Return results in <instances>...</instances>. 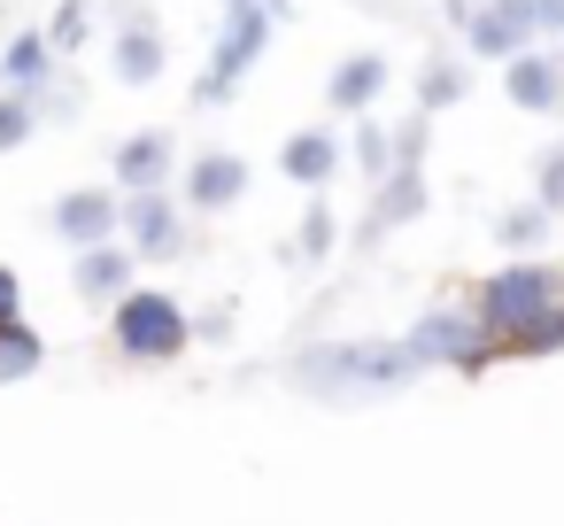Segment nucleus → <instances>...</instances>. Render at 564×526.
Wrapping results in <instances>:
<instances>
[{
    "instance_id": "2",
    "label": "nucleus",
    "mask_w": 564,
    "mask_h": 526,
    "mask_svg": "<svg viewBox=\"0 0 564 526\" xmlns=\"http://www.w3.org/2000/svg\"><path fill=\"white\" fill-rule=\"evenodd\" d=\"M556 287H564V279H556L549 264H510V271H495V279H487V294H479V325H487L495 341H510V333H518V325H533L549 302H564Z\"/></svg>"
},
{
    "instance_id": "15",
    "label": "nucleus",
    "mask_w": 564,
    "mask_h": 526,
    "mask_svg": "<svg viewBox=\"0 0 564 526\" xmlns=\"http://www.w3.org/2000/svg\"><path fill=\"white\" fill-rule=\"evenodd\" d=\"M417 210H425V179H417V163H394V186H379L371 233H387V225H402V217H417Z\"/></svg>"
},
{
    "instance_id": "22",
    "label": "nucleus",
    "mask_w": 564,
    "mask_h": 526,
    "mask_svg": "<svg viewBox=\"0 0 564 526\" xmlns=\"http://www.w3.org/2000/svg\"><path fill=\"white\" fill-rule=\"evenodd\" d=\"M325 248H333V210L317 202V210L302 217V256H325Z\"/></svg>"
},
{
    "instance_id": "7",
    "label": "nucleus",
    "mask_w": 564,
    "mask_h": 526,
    "mask_svg": "<svg viewBox=\"0 0 564 526\" xmlns=\"http://www.w3.org/2000/svg\"><path fill=\"white\" fill-rule=\"evenodd\" d=\"M55 233H63V240H78V248H101V240L117 233V194H101V186L63 194V202H55Z\"/></svg>"
},
{
    "instance_id": "4",
    "label": "nucleus",
    "mask_w": 564,
    "mask_h": 526,
    "mask_svg": "<svg viewBox=\"0 0 564 526\" xmlns=\"http://www.w3.org/2000/svg\"><path fill=\"white\" fill-rule=\"evenodd\" d=\"M487 348H495V333L479 325V318H464V310H433L417 333H410V356H448V364H487Z\"/></svg>"
},
{
    "instance_id": "9",
    "label": "nucleus",
    "mask_w": 564,
    "mask_h": 526,
    "mask_svg": "<svg viewBox=\"0 0 564 526\" xmlns=\"http://www.w3.org/2000/svg\"><path fill=\"white\" fill-rule=\"evenodd\" d=\"M379 94H387V55H348V63L333 71V86H325V101H333L340 117H364Z\"/></svg>"
},
{
    "instance_id": "14",
    "label": "nucleus",
    "mask_w": 564,
    "mask_h": 526,
    "mask_svg": "<svg viewBox=\"0 0 564 526\" xmlns=\"http://www.w3.org/2000/svg\"><path fill=\"white\" fill-rule=\"evenodd\" d=\"M124 279H132V256H124V248H109V240H101V248H86V256H78V294H86V302H109Z\"/></svg>"
},
{
    "instance_id": "3",
    "label": "nucleus",
    "mask_w": 564,
    "mask_h": 526,
    "mask_svg": "<svg viewBox=\"0 0 564 526\" xmlns=\"http://www.w3.org/2000/svg\"><path fill=\"white\" fill-rule=\"evenodd\" d=\"M117 348H124V356H148V364H171V356L186 348V310H178L171 294H155V287L124 294V302H117Z\"/></svg>"
},
{
    "instance_id": "21",
    "label": "nucleus",
    "mask_w": 564,
    "mask_h": 526,
    "mask_svg": "<svg viewBox=\"0 0 564 526\" xmlns=\"http://www.w3.org/2000/svg\"><path fill=\"white\" fill-rule=\"evenodd\" d=\"M32 125H40V117H32V101H24V94H0V155L24 148V140H32Z\"/></svg>"
},
{
    "instance_id": "25",
    "label": "nucleus",
    "mask_w": 564,
    "mask_h": 526,
    "mask_svg": "<svg viewBox=\"0 0 564 526\" xmlns=\"http://www.w3.org/2000/svg\"><path fill=\"white\" fill-rule=\"evenodd\" d=\"M356 155H364V171H387V132L364 125V132H356Z\"/></svg>"
},
{
    "instance_id": "16",
    "label": "nucleus",
    "mask_w": 564,
    "mask_h": 526,
    "mask_svg": "<svg viewBox=\"0 0 564 526\" xmlns=\"http://www.w3.org/2000/svg\"><path fill=\"white\" fill-rule=\"evenodd\" d=\"M47 55H55V47H47L40 32H24V40H9V55H0V78H9L17 94H32V86L47 78Z\"/></svg>"
},
{
    "instance_id": "5",
    "label": "nucleus",
    "mask_w": 564,
    "mask_h": 526,
    "mask_svg": "<svg viewBox=\"0 0 564 526\" xmlns=\"http://www.w3.org/2000/svg\"><path fill=\"white\" fill-rule=\"evenodd\" d=\"M502 94H510L518 109L549 117V109H564V63H556V55L518 47V55H502Z\"/></svg>"
},
{
    "instance_id": "18",
    "label": "nucleus",
    "mask_w": 564,
    "mask_h": 526,
    "mask_svg": "<svg viewBox=\"0 0 564 526\" xmlns=\"http://www.w3.org/2000/svg\"><path fill=\"white\" fill-rule=\"evenodd\" d=\"M502 348H510V356H549V348H564V302H549V310H541L533 325H518Z\"/></svg>"
},
{
    "instance_id": "1",
    "label": "nucleus",
    "mask_w": 564,
    "mask_h": 526,
    "mask_svg": "<svg viewBox=\"0 0 564 526\" xmlns=\"http://www.w3.org/2000/svg\"><path fill=\"white\" fill-rule=\"evenodd\" d=\"M263 47H271V9L263 0H225V40H217V55L202 71V101H225L263 63Z\"/></svg>"
},
{
    "instance_id": "6",
    "label": "nucleus",
    "mask_w": 564,
    "mask_h": 526,
    "mask_svg": "<svg viewBox=\"0 0 564 526\" xmlns=\"http://www.w3.org/2000/svg\"><path fill=\"white\" fill-rule=\"evenodd\" d=\"M456 17L479 55H518L533 40V0H487V9H456Z\"/></svg>"
},
{
    "instance_id": "24",
    "label": "nucleus",
    "mask_w": 564,
    "mask_h": 526,
    "mask_svg": "<svg viewBox=\"0 0 564 526\" xmlns=\"http://www.w3.org/2000/svg\"><path fill=\"white\" fill-rule=\"evenodd\" d=\"M541 210H564V148L541 155Z\"/></svg>"
},
{
    "instance_id": "19",
    "label": "nucleus",
    "mask_w": 564,
    "mask_h": 526,
    "mask_svg": "<svg viewBox=\"0 0 564 526\" xmlns=\"http://www.w3.org/2000/svg\"><path fill=\"white\" fill-rule=\"evenodd\" d=\"M541 233H549V210H541V202H518V210L495 217V240H502V248H533Z\"/></svg>"
},
{
    "instance_id": "8",
    "label": "nucleus",
    "mask_w": 564,
    "mask_h": 526,
    "mask_svg": "<svg viewBox=\"0 0 564 526\" xmlns=\"http://www.w3.org/2000/svg\"><path fill=\"white\" fill-rule=\"evenodd\" d=\"M124 225H132V248H140V256H178V248H186V233H178V210H171L155 186H148V194H132Z\"/></svg>"
},
{
    "instance_id": "13",
    "label": "nucleus",
    "mask_w": 564,
    "mask_h": 526,
    "mask_svg": "<svg viewBox=\"0 0 564 526\" xmlns=\"http://www.w3.org/2000/svg\"><path fill=\"white\" fill-rule=\"evenodd\" d=\"M117 78H124V86L163 78V40H155V24H148V17H132V24H124V40H117Z\"/></svg>"
},
{
    "instance_id": "12",
    "label": "nucleus",
    "mask_w": 564,
    "mask_h": 526,
    "mask_svg": "<svg viewBox=\"0 0 564 526\" xmlns=\"http://www.w3.org/2000/svg\"><path fill=\"white\" fill-rule=\"evenodd\" d=\"M163 171H171V132H140L117 148V186L148 194V186H163Z\"/></svg>"
},
{
    "instance_id": "20",
    "label": "nucleus",
    "mask_w": 564,
    "mask_h": 526,
    "mask_svg": "<svg viewBox=\"0 0 564 526\" xmlns=\"http://www.w3.org/2000/svg\"><path fill=\"white\" fill-rule=\"evenodd\" d=\"M464 86H471V78H464L456 63H425V78H417V101H425V109H456V101H464Z\"/></svg>"
},
{
    "instance_id": "23",
    "label": "nucleus",
    "mask_w": 564,
    "mask_h": 526,
    "mask_svg": "<svg viewBox=\"0 0 564 526\" xmlns=\"http://www.w3.org/2000/svg\"><path fill=\"white\" fill-rule=\"evenodd\" d=\"M47 47H86V9L70 0V9L55 17V32H47Z\"/></svg>"
},
{
    "instance_id": "17",
    "label": "nucleus",
    "mask_w": 564,
    "mask_h": 526,
    "mask_svg": "<svg viewBox=\"0 0 564 526\" xmlns=\"http://www.w3.org/2000/svg\"><path fill=\"white\" fill-rule=\"evenodd\" d=\"M40 372V333L24 318H0V379H32Z\"/></svg>"
},
{
    "instance_id": "11",
    "label": "nucleus",
    "mask_w": 564,
    "mask_h": 526,
    "mask_svg": "<svg viewBox=\"0 0 564 526\" xmlns=\"http://www.w3.org/2000/svg\"><path fill=\"white\" fill-rule=\"evenodd\" d=\"M279 171H286L294 186H325V179L340 171V140H333V132H294V140L279 148Z\"/></svg>"
},
{
    "instance_id": "10",
    "label": "nucleus",
    "mask_w": 564,
    "mask_h": 526,
    "mask_svg": "<svg viewBox=\"0 0 564 526\" xmlns=\"http://www.w3.org/2000/svg\"><path fill=\"white\" fill-rule=\"evenodd\" d=\"M248 194V163L240 155H202L194 171H186V202L194 210H232Z\"/></svg>"
},
{
    "instance_id": "26",
    "label": "nucleus",
    "mask_w": 564,
    "mask_h": 526,
    "mask_svg": "<svg viewBox=\"0 0 564 526\" xmlns=\"http://www.w3.org/2000/svg\"><path fill=\"white\" fill-rule=\"evenodd\" d=\"M17 302H24V287H17V271L0 264V318H17Z\"/></svg>"
}]
</instances>
